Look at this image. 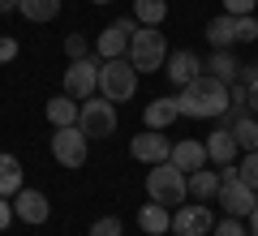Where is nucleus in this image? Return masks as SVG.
I'll list each match as a JSON object with an SVG mask.
<instances>
[{"instance_id":"f257e3e1","label":"nucleus","mask_w":258,"mask_h":236,"mask_svg":"<svg viewBox=\"0 0 258 236\" xmlns=\"http://www.w3.org/2000/svg\"><path fill=\"white\" fill-rule=\"evenodd\" d=\"M176 108L189 120H220L228 112V86L220 77H211V73H198L194 82H185L176 91Z\"/></svg>"},{"instance_id":"f03ea898","label":"nucleus","mask_w":258,"mask_h":236,"mask_svg":"<svg viewBox=\"0 0 258 236\" xmlns=\"http://www.w3.org/2000/svg\"><path fill=\"white\" fill-rule=\"evenodd\" d=\"M168 60V39L159 26H138L129 35V64L138 73H164Z\"/></svg>"},{"instance_id":"7ed1b4c3","label":"nucleus","mask_w":258,"mask_h":236,"mask_svg":"<svg viewBox=\"0 0 258 236\" xmlns=\"http://www.w3.org/2000/svg\"><path fill=\"white\" fill-rule=\"evenodd\" d=\"M147 198L159 202V206H181L185 198H189V176L181 172L176 164H155L147 172Z\"/></svg>"},{"instance_id":"20e7f679","label":"nucleus","mask_w":258,"mask_h":236,"mask_svg":"<svg viewBox=\"0 0 258 236\" xmlns=\"http://www.w3.org/2000/svg\"><path fill=\"white\" fill-rule=\"evenodd\" d=\"M99 95L112 103H129L138 95V69L129 64V56L116 60H99Z\"/></svg>"},{"instance_id":"39448f33","label":"nucleus","mask_w":258,"mask_h":236,"mask_svg":"<svg viewBox=\"0 0 258 236\" xmlns=\"http://www.w3.org/2000/svg\"><path fill=\"white\" fill-rule=\"evenodd\" d=\"M78 129H82L86 137H112L116 133V103L103 99V95H91V99H82V108H78Z\"/></svg>"},{"instance_id":"423d86ee","label":"nucleus","mask_w":258,"mask_h":236,"mask_svg":"<svg viewBox=\"0 0 258 236\" xmlns=\"http://www.w3.org/2000/svg\"><path fill=\"white\" fill-rule=\"evenodd\" d=\"M215 202L224 206V215H237V219H245L249 210H254V202H258V193L249 189L245 181L237 176V168H224L220 172V193H215Z\"/></svg>"},{"instance_id":"0eeeda50","label":"nucleus","mask_w":258,"mask_h":236,"mask_svg":"<svg viewBox=\"0 0 258 236\" xmlns=\"http://www.w3.org/2000/svg\"><path fill=\"white\" fill-rule=\"evenodd\" d=\"M60 91L69 95V99H91V95H99V60L95 56H82V60H69V69H64V82Z\"/></svg>"},{"instance_id":"6e6552de","label":"nucleus","mask_w":258,"mask_h":236,"mask_svg":"<svg viewBox=\"0 0 258 236\" xmlns=\"http://www.w3.org/2000/svg\"><path fill=\"white\" fill-rule=\"evenodd\" d=\"M86 150H91V137H86L78 125H64V129L52 133V159L60 168H82L86 164Z\"/></svg>"},{"instance_id":"1a4fd4ad","label":"nucleus","mask_w":258,"mask_h":236,"mask_svg":"<svg viewBox=\"0 0 258 236\" xmlns=\"http://www.w3.org/2000/svg\"><path fill=\"white\" fill-rule=\"evenodd\" d=\"M129 154H134L138 164H151V168H155V164H168V154H172V142H168L159 129H142V133L129 142Z\"/></svg>"},{"instance_id":"9d476101","label":"nucleus","mask_w":258,"mask_h":236,"mask_svg":"<svg viewBox=\"0 0 258 236\" xmlns=\"http://www.w3.org/2000/svg\"><path fill=\"white\" fill-rule=\"evenodd\" d=\"M13 215H18L22 223H30V227L47 223V219H52V206H47V193H39V189H26V185H22V189L13 193Z\"/></svg>"},{"instance_id":"9b49d317","label":"nucleus","mask_w":258,"mask_h":236,"mask_svg":"<svg viewBox=\"0 0 258 236\" xmlns=\"http://www.w3.org/2000/svg\"><path fill=\"white\" fill-rule=\"evenodd\" d=\"M215 227V219H211V210L203 206V202H194V206H176L172 210V232H181V236H207Z\"/></svg>"},{"instance_id":"f8f14e48","label":"nucleus","mask_w":258,"mask_h":236,"mask_svg":"<svg viewBox=\"0 0 258 236\" xmlns=\"http://www.w3.org/2000/svg\"><path fill=\"white\" fill-rule=\"evenodd\" d=\"M168 164H176L185 176L198 172V168H207L211 159H207V142H198V137H185V142H172V154H168Z\"/></svg>"},{"instance_id":"ddd939ff","label":"nucleus","mask_w":258,"mask_h":236,"mask_svg":"<svg viewBox=\"0 0 258 236\" xmlns=\"http://www.w3.org/2000/svg\"><path fill=\"white\" fill-rule=\"evenodd\" d=\"M164 73L172 77L176 86H185V82H194L198 73H203V60L189 52V47H181V52H168V60H164Z\"/></svg>"},{"instance_id":"4468645a","label":"nucleus","mask_w":258,"mask_h":236,"mask_svg":"<svg viewBox=\"0 0 258 236\" xmlns=\"http://www.w3.org/2000/svg\"><path fill=\"white\" fill-rule=\"evenodd\" d=\"M142 120H147V129H159V133H164L172 120H181L176 95H159V99H151V103H147V112H142Z\"/></svg>"},{"instance_id":"2eb2a0df","label":"nucleus","mask_w":258,"mask_h":236,"mask_svg":"<svg viewBox=\"0 0 258 236\" xmlns=\"http://www.w3.org/2000/svg\"><path fill=\"white\" fill-rule=\"evenodd\" d=\"M95 56H99V60H116V56H129V30H120L116 22H112L108 30H99V39H95Z\"/></svg>"},{"instance_id":"dca6fc26","label":"nucleus","mask_w":258,"mask_h":236,"mask_svg":"<svg viewBox=\"0 0 258 236\" xmlns=\"http://www.w3.org/2000/svg\"><path fill=\"white\" fill-rule=\"evenodd\" d=\"M237 137H232V129H215L211 137H207V159L211 164H220V168H228L232 159H237Z\"/></svg>"},{"instance_id":"f3484780","label":"nucleus","mask_w":258,"mask_h":236,"mask_svg":"<svg viewBox=\"0 0 258 236\" xmlns=\"http://www.w3.org/2000/svg\"><path fill=\"white\" fill-rule=\"evenodd\" d=\"M138 227H142L147 236H164V232H172V210L159 206V202H147V206L138 210Z\"/></svg>"},{"instance_id":"a211bd4d","label":"nucleus","mask_w":258,"mask_h":236,"mask_svg":"<svg viewBox=\"0 0 258 236\" xmlns=\"http://www.w3.org/2000/svg\"><path fill=\"white\" fill-rule=\"evenodd\" d=\"M78 108H82V103L78 99H69V95H56V99H47V120H52V129H64V125H78Z\"/></svg>"},{"instance_id":"6ab92c4d","label":"nucleus","mask_w":258,"mask_h":236,"mask_svg":"<svg viewBox=\"0 0 258 236\" xmlns=\"http://www.w3.org/2000/svg\"><path fill=\"white\" fill-rule=\"evenodd\" d=\"M22 185H26V176H22V164L13 159V154L0 150V198H13Z\"/></svg>"},{"instance_id":"aec40b11","label":"nucleus","mask_w":258,"mask_h":236,"mask_svg":"<svg viewBox=\"0 0 258 236\" xmlns=\"http://www.w3.org/2000/svg\"><path fill=\"white\" fill-rule=\"evenodd\" d=\"M203 69H211V77H220L224 86H232V82H237V73H241V64H237L232 52H211L203 60Z\"/></svg>"},{"instance_id":"412c9836","label":"nucleus","mask_w":258,"mask_h":236,"mask_svg":"<svg viewBox=\"0 0 258 236\" xmlns=\"http://www.w3.org/2000/svg\"><path fill=\"white\" fill-rule=\"evenodd\" d=\"M220 193V172H207V168H198V172H189V198L194 202H207Z\"/></svg>"},{"instance_id":"4be33fe9","label":"nucleus","mask_w":258,"mask_h":236,"mask_svg":"<svg viewBox=\"0 0 258 236\" xmlns=\"http://www.w3.org/2000/svg\"><path fill=\"white\" fill-rule=\"evenodd\" d=\"M207 39H211L215 52H228V47L237 43V35H232V18H228V13H220V18L207 22Z\"/></svg>"},{"instance_id":"5701e85b","label":"nucleus","mask_w":258,"mask_h":236,"mask_svg":"<svg viewBox=\"0 0 258 236\" xmlns=\"http://www.w3.org/2000/svg\"><path fill=\"white\" fill-rule=\"evenodd\" d=\"M18 13L26 22H39L43 26V22H52L60 13V0H18Z\"/></svg>"},{"instance_id":"b1692460","label":"nucleus","mask_w":258,"mask_h":236,"mask_svg":"<svg viewBox=\"0 0 258 236\" xmlns=\"http://www.w3.org/2000/svg\"><path fill=\"white\" fill-rule=\"evenodd\" d=\"M228 129H232V137H237V146H241V150H258V116H254V112L237 116Z\"/></svg>"},{"instance_id":"393cba45","label":"nucleus","mask_w":258,"mask_h":236,"mask_svg":"<svg viewBox=\"0 0 258 236\" xmlns=\"http://www.w3.org/2000/svg\"><path fill=\"white\" fill-rule=\"evenodd\" d=\"M134 18H138V26H164L168 0H134Z\"/></svg>"},{"instance_id":"a878e982","label":"nucleus","mask_w":258,"mask_h":236,"mask_svg":"<svg viewBox=\"0 0 258 236\" xmlns=\"http://www.w3.org/2000/svg\"><path fill=\"white\" fill-rule=\"evenodd\" d=\"M232 35H237V43H254V39H258V18H254V13L232 18Z\"/></svg>"},{"instance_id":"bb28decb","label":"nucleus","mask_w":258,"mask_h":236,"mask_svg":"<svg viewBox=\"0 0 258 236\" xmlns=\"http://www.w3.org/2000/svg\"><path fill=\"white\" fill-rule=\"evenodd\" d=\"M237 176H241V181H245L249 189L258 193V150H245V159L237 164Z\"/></svg>"},{"instance_id":"cd10ccee","label":"nucleus","mask_w":258,"mask_h":236,"mask_svg":"<svg viewBox=\"0 0 258 236\" xmlns=\"http://www.w3.org/2000/svg\"><path fill=\"white\" fill-rule=\"evenodd\" d=\"M91 236H125V223H120L116 215H103L91 223Z\"/></svg>"},{"instance_id":"c85d7f7f","label":"nucleus","mask_w":258,"mask_h":236,"mask_svg":"<svg viewBox=\"0 0 258 236\" xmlns=\"http://www.w3.org/2000/svg\"><path fill=\"white\" fill-rule=\"evenodd\" d=\"M64 56H69V60L91 56V39H86V35H69V39H64Z\"/></svg>"},{"instance_id":"c756f323","label":"nucleus","mask_w":258,"mask_h":236,"mask_svg":"<svg viewBox=\"0 0 258 236\" xmlns=\"http://www.w3.org/2000/svg\"><path fill=\"white\" fill-rule=\"evenodd\" d=\"M211 232H215V236H249V232H245V223H241L237 215H224L220 223L211 227Z\"/></svg>"},{"instance_id":"7c9ffc66","label":"nucleus","mask_w":258,"mask_h":236,"mask_svg":"<svg viewBox=\"0 0 258 236\" xmlns=\"http://www.w3.org/2000/svg\"><path fill=\"white\" fill-rule=\"evenodd\" d=\"M258 9V0H224V13L228 18H245V13Z\"/></svg>"},{"instance_id":"2f4dec72","label":"nucleus","mask_w":258,"mask_h":236,"mask_svg":"<svg viewBox=\"0 0 258 236\" xmlns=\"http://www.w3.org/2000/svg\"><path fill=\"white\" fill-rule=\"evenodd\" d=\"M13 56H18V39H13V35H0V64H9Z\"/></svg>"},{"instance_id":"473e14b6","label":"nucleus","mask_w":258,"mask_h":236,"mask_svg":"<svg viewBox=\"0 0 258 236\" xmlns=\"http://www.w3.org/2000/svg\"><path fill=\"white\" fill-rule=\"evenodd\" d=\"M13 219H18V215H13V198H0V232H5Z\"/></svg>"},{"instance_id":"72a5a7b5","label":"nucleus","mask_w":258,"mask_h":236,"mask_svg":"<svg viewBox=\"0 0 258 236\" xmlns=\"http://www.w3.org/2000/svg\"><path fill=\"white\" fill-rule=\"evenodd\" d=\"M245 91H249V112H254V116H258V82H249Z\"/></svg>"},{"instance_id":"f704fd0d","label":"nucleus","mask_w":258,"mask_h":236,"mask_svg":"<svg viewBox=\"0 0 258 236\" xmlns=\"http://www.w3.org/2000/svg\"><path fill=\"white\" fill-rule=\"evenodd\" d=\"M245 219H249V232H254V236H258V202H254V210H249V215H245Z\"/></svg>"},{"instance_id":"c9c22d12","label":"nucleus","mask_w":258,"mask_h":236,"mask_svg":"<svg viewBox=\"0 0 258 236\" xmlns=\"http://www.w3.org/2000/svg\"><path fill=\"white\" fill-rule=\"evenodd\" d=\"M0 13H18V0H0Z\"/></svg>"},{"instance_id":"e433bc0d","label":"nucleus","mask_w":258,"mask_h":236,"mask_svg":"<svg viewBox=\"0 0 258 236\" xmlns=\"http://www.w3.org/2000/svg\"><path fill=\"white\" fill-rule=\"evenodd\" d=\"M91 5H112V0H91Z\"/></svg>"},{"instance_id":"4c0bfd02","label":"nucleus","mask_w":258,"mask_h":236,"mask_svg":"<svg viewBox=\"0 0 258 236\" xmlns=\"http://www.w3.org/2000/svg\"><path fill=\"white\" fill-rule=\"evenodd\" d=\"M168 236H181V232H168Z\"/></svg>"},{"instance_id":"58836bf2","label":"nucleus","mask_w":258,"mask_h":236,"mask_svg":"<svg viewBox=\"0 0 258 236\" xmlns=\"http://www.w3.org/2000/svg\"><path fill=\"white\" fill-rule=\"evenodd\" d=\"M249 236H254V232H249Z\"/></svg>"}]
</instances>
